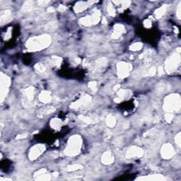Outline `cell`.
<instances>
[{
  "mask_svg": "<svg viewBox=\"0 0 181 181\" xmlns=\"http://www.w3.org/2000/svg\"><path fill=\"white\" fill-rule=\"evenodd\" d=\"M128 154H130L131 156H140L141 154H142V151L141 149H138V148H134V149H132L129 151Z\"/></svg>",
  "mask_w": 181,
  "mask_h": 181,
  "instance_id": "8",
  "label": "cell"
},
{
  "mask_svg": "<svg viewBox=\"0 0 181 181\" xmlns=\"http://www.w3.org/2000/svg\"><path fill=\"white\" fill-rule=\"evenodd\" d=\"M165 11V6H162L161 8H160L159 9H158L156 12V14L157 18H160V16H162V15L164 13V12Z\"/></svg>",
  "mask_w": 181,
  "mask_h": 181,
  "instance_id": "11",
  "label": "cell"
},
{
  "mask_svg": "<svg viewBox=\"0 0 181 181\" xmlns=\"http://www.w3.org/2000/svg\"><path fill=\"white\" fill-rule=\"evenodd\" d=\"M40 98L41 101L44 103L48 102V101L51 100V96H50L48 92H43L42 94H41L40 96Z\"/></svg>",
  "mask_w": 181,
  "mask_h": 181,
  "instance_id": "9",
  "label": "cell"
},
{
  "mask_svg": "<svg viewBox=\"0 0 181 181\" xmlns=\"http://www.w3.org/2000/svg\"><path fill=\"white\" fill-rule=\"evenodd\" d=\"M118 67L119 72H120V76L121 77H125L127 75V73H128L129 70H130V65H127L126 63H120L118 65Z\"/></svg>",
  "mask_w": 181,
  "mask_h": 181,
  "instance_id": "6",
  "label": "cell"
},
{
  "mask_svg": "<svg viewBox=\"0 0 181 181\" xmlns=\"http://www.w3.org/2000/svg\"><path fill=\"white\" fill-rule=\"evenodd\" d=\"M173 149L171 145L170 144H166L165 146H163V150H162V155L163 157L168 158H170L173 155Z\"/></svg>",
  "mask_w": 181,
  "mask_h": 181,
  "instance_id": "5",
  "label": "cell"
},
{
  "mask_svg": "<svg viewBox=\"0 0 181 181\" xmlns=\"http://www.w3.org/2000/svg\"><path fill=\"white\" fill-rule=\"evenodd\" d=\"M142 44L141 43H136L132 45V46H131L130 49L132 50L136 51V50H140L141 48H142Z\"/></svg>",
  "mask_w": 181,
  "mask_h": 181,
  "instance_id": "12",
  "label": "cell"
},
{
  "mask_svg": "<svg viewBox=\"0 0 181 181\" xmlns=\"http://www.w3.org/2000/svg\"><path fill=\"white\" fill-rule=\"evenodd\" d=\"M80 142L79 137H73L70 142V147H69V154H75L79 150Z\"/></svg>",
  "mask_w": 181,
  "mask_h": 181,
  "instance_id": "3",
  "label": "cell"
},
{
  "mask_svg": "<svg viewBox=\"0 0 181 181\" xmlns=\"http://www.w3.org/2000/svg\"><path fill=\"white\" fill-rule=\"evenodd\" d=\"M43 150V149L40 146H35L34 148H33L31 151V157L32 158H36L40 154V153L42 152Z\"/></svg>",
  "mask_w": 181,
  "mask_h": 181,
  "instance_id": "7",
  "label": "cell"
},
{
  "mask_svg": "<svg viewBox=\"0 0 181 181\" xmlns=\"http://www.w3.org/2000/svg\"><path fill=\"white\" fill-rule=\"evenodd\" d=\"M113 161V157L111 156V154L110 153L107 152L106 154H105L103 156V161L105 163H110Z\"/></svg>",
  "mask_w": 181,
  "mask_h": 181,
  "instance_id": "10",
  "label": "cell"
},
{
  "mask_svg": "<svg viewBox=\"0 0 181 181\" xmlns=\"http://www.w3.org/2000/svg\"><path fill=\"white\" fill-rule=\"evenodd\" d=\"M180 108V99L179 96H170L165 101V109L167 110H175Z\"/></svg>",
  "mask_w": 181,
  "mask_h": 181,
  "instance_id": "2",
  "label": "cell"
},
{
  "mask_svg": "<svg viewBox=\"0 0 181 181\" xmlns=\"http://www.w3.org/2000/svg\"><path fill=\"white\" fill-rule=\"evenodd\" d=\"M107 122H108V125H109L110 126H113V125H114V124H115L114 118H112V117H110V118L108 119V120H107Z\"/></svg>",
  "mask_w": 181,
  "mask_h": 181,
  "instance_id": "13",
  "label": "cell"
},
{
  "mask_svg": "<svg viewBox=\"0 0 181 181\" xmlns=\"http://www.w3.org/2000/svg\"><path fill=\"white\" fill-rule=\"evenodd\" d=\"M50 38L48 35L41 36V37L38 38L37 39L31 40L29 42V48L32 50H39L41 48H44L46 46V45L49 43Z\"/></svg>",
  "mask_w": 181,
  "mask_h": 181,
  "instance_id": "1",
  "label": "cell"
},
{
  "mask_svg": "<svg viewBox=\"0 0 181 181\" xmlns=\"http://www.w3.org/2000/svg\"><path fill=\"white\" fill-rule=\"evenodd\" d=\"M180 62V57L179 56H174L170 57L169 59V61L167 62L166 64V69L168 71H170L171 70H173L174 68H175L177 65L179 64Z\"/></svg>",
  "mask_w": 181,
  "mask_h": 181,
  "instance_id": "4",
  "label": "cell"
}]
</instances>
